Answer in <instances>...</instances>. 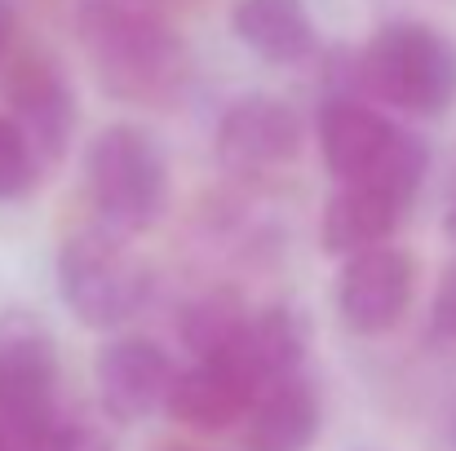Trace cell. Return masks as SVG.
I'll use <instances>...</instances> for the list:
<instances>
[{
    "label": "cell",
    "instance_id": "1",
    "mask_svg": "<svg viewBox=\"0 0 456 451\" xmlns=\"http://www.w3.org/2000/svg\"><path fill=\"white\" fill-rule=\"evenodd\" d=\"M76 31L102 93L116 102L147 111H173L186 102L195 58L155 0H80Z\"/></svg>",
    "mask_w": 456,
    "mask_h": 451
},
{
    "label": "cell",
    "instance_id": "2",
    "mask_svg": "<svg viewBox=\"0 0 456 451\" xmlns=\"http://www.w3.org/2000/svg\"><path fill=\"white\" fill-rule=\"evenodd\" d=\"M319 155L341 186H368L408 208L430 173V147L354 98L319 107Z\"/></svg>",
    "mask_w": 456,
    "mask_h": 451
},
{
    "label": "cell",
    "instance_id": "3",
    "mask_svg": "<svg viewBox=\"0 0 456 451\" xmlns=\"http://www.w3.org/2000/svg\"><path fill=\"white\" fill-rule=\"evenodd\" d=\"M363 93L408 116H444L456 107V40L426 22H386L354 62Z\"/></svg>",
    "mask_w": 456,
    "mask_h": 451
},
{
    "label": "cell",
    "instance_id": "4",
    "mask_svg": "<svg viewBox=\"0 0 456 451\" xmlns=\"http://www.w3.org/2000/svg\"><path fill=\"white\" fill-rule=\"evenodd\" d=\"M85 186L116 235H142L168 213V159L142 125H107L85 150Z\"/></svg>",
    "mask_w": 456,
    "mask_h": 451
},
{
    "label": "cell",
    "instance_id": "5",
    "mask_svg": "<svg viewBox=\"0 0 456 451\" xmlns=\"http://www.w3.org/2000/svg\"><path fill=\"white\" fill-rule=\"evenodd\" d=\"M58 293L85 327H120L151 297L147 262L107 226H89L58 248Z\"/></svg>",
    "mask_w": 456,
    "mask_h": 451
},
{
    "label": "cell",
    "instance_id": "6",
    "mask_svg": "<svg viewBox=\"0 0 456 451\" xmlns=\"http://www.w3.org/2000/svg\"><path fill=\"white\" fill-rule=\"evenodd\" d=\"M58 407V350L40 318L9 314L0 323V434L18 451H40Z\"/></svg>",
    "mask_w": 456,
    "mask_h": 451
},
{
    "label": "cell",
    "instance_id": "7",
    "mask_svg": "<svg viewBox=\"0 0 456 451\" xmlns=\"http://www.w3.org/2000/svg\"><path fill=\"white\" fill-rule=\"evenodd\" d=\"M4 102H9V120L27 138L40 168L67 155L80 111L58 58H49L45 49H22L4 76Z\"/></svg>",
    "mask_w": 456,
    "mask_h": 451
},
{
    "label": "cell",
    "instance_id": "8",
    "mask_svg": "<svg viewBox=\"0 0 456 451\" xmlns=\"http://www.w3.org/2000/svg\"><path fill=\"white\" fill-rule=\"evenodd\" d=\"M305 129L293 102L271 93L235 98L217 120V164L235 177H271L302 155Z\"/></svg>",
    "mask_w": 456,
    "mask_h": 451
},
{
    "label": "cell",
    "instance_id": "9",
    "mask_svg": "<svg viewBox=\"0 0 456 451\" xmlns=\"http://www.w3.org/2000/svg\"><path fill=\"white\" fill-rule=\"evenodd\" d=\"M412 288H417V262L408 253L381 244L341 266L332 301L350 332L377 336V332H390L408 314Z\"/></svg>",
    "mask_w": 456,
    "mask_h": 451
},
{
    "label": "cell",
    "instance_id": "10",
    "mask_svg": "<svg viewBox=\"0 0 456 451\" xmlns=\"http://www.w3.org/2000/svg\"><path fill=\"white\" fill-rule=\"evenodd\" d=\"M173 376V358L151 336H120L98 358V403L111 421L138 425L155 407H164Z\"/></svg>",
    "mask_w": 456,
    "mask_h": 451
},
{
    "label": "cell",
    "instance_id": "11",
    "mask_svg": "<svg viewBox=\"0 0 456 451\" xmlns=\"http://www.w3.org/2000/svg\"><path fill=\"white\" fill-rule=\"evenodd\" d=\"M257 394H262V385L244 367H235L231 358H200L191 372L173 376V390H168L164 407L186 430L222 434V430L240 425L253 412Z\"/></svg>",
    "mask_w": 456,
    "mask_h": 451
},
{
    "label": "cell",
    "instance_id": "12",
    "mask_svg": "<svg viewBox=\"0 0 456 451\" xmlns=\"http://www.w3.org/2000/svg\"><path fill=\"white\" fill-rule=\"evenodd\" d=\"M244 421V451H310L323 430V407L310 381L284 376L257 394Z\"/></svg>",
    "mask_w": 456,
    "mask_h": 451
},
{
    "label": "cell",
    "instance_id": "13",
    "mask_svg": "<svg viewBox=\"0 0 456 451\" xmlns=\"http://www.w3.org/2000/svg\"><path fill=\"white\" fill-rule=\"evenodd\" d=\"M305 345H310V327L302 323V314L289 305H271V310L244 318L235 345L222 358L244 367L257 385H275V381L297 372V363L305 358Z\"/></svg>",
    "mask_w": 456,
    "mask_h": 451
},
{
    "label": "cell",
    "instance_id": "14",
    "mask_svg": "<svg viewBox=\"0 0 456 451\" xmlns=\"http://www.w3.org/2000/svg\"><path fill=\"white\" fill-rule=\"evenodd\" d=\"M231 31L262 62L293 67L314 53V22L305 0H235Z\"/></svg>",
    "mask_w": 456,
    "mask_h": 451
},
{
    "label": "cell",
    "instance_id": "15",
    "mask_svg": "<svg viewBox=\"0 0 456 451\" xmlns=\"http://www.w3.org/2000/svg\"><path fill=\"white\" fill-rule=\"evenodd\" d=\"M403 208L368 186H337L323 204L319 217V244L328 257H359L368 248H381L395 226H399Z\"/></svg>",
    "mask_w": 456,
    "mask_h": 451
},
{
    "label": "cell",
    "instance_id": "16",
    "mask_svg": "<svg viewBox=\"0 0 456 451\" xmlns=\"http://www.w3.org/2000/svg\"><path fill=\"white\" fill-rule=\"evenodd\" d=\"M244 318H248V310L231 288H208L182 305L177 332H182V345L195 350L200 358H222L235 345Z\"/></svg>",
    "mask_w": 456,
    "mask_h": 451
},
{
    "label": "cell",
    "instance_id": "17",
    "mask_svg": "<svg viewBox=\"0 0 456 451\" xmlns=\"http://www.w3.org/2000/svg\"><path fill=\"white\" fill-rule=\"evenodd\" d=\"M36 181H40V164L27 147V138L18 133V125L9 116H0V204L31 195Z\"/></svg>",
    "mask_w": 456,
    "mask_h": 451
},
{
    "label": "cell",
    "instance_id": "18",
    "mask_svg": "<svg viewBox=\"0 0 456 451\" xmlns=\"http://www.w3.org/2000/svg\"><path fill=\"white\" fill-rule=\"evenodd\" d=\"M430 332L439 341H456V262L439 279V293H435V305H430Z\"/></svg>",
    "mask_w": 456,
    "mask_h": 451
},
{
    "label": "cell",
    "instance_id": "19",
    "mask_svg": "<svg viewBox=\"0 0 456 451\" xmlns=\"http://www.w3.org/2000/svg\"><path fill=\"white\" fill-rule=\"evenodd\" d=\"M40 451H111V443L89 425H53Z\"/></svg>",
    "mask_w": 456,
    "mask_h": 451
},
{
    "label": "cell",
    "instance_id": "20",
    "mask_svg": "<svg viewBox=\"0 0 456 451\" xmlns=\"http://www.w3.org/2000/svg\"><path fill=\"white\" fill-rule=\"evenodd\" d=\"M13 31H18V13H13V4H9V0H0V58L9 53Z\"/></svg>",
    "mask_w": 456,
    "mask_h": 451
},
{
    "label": "cell",
    "instance_id": "21",
    "mask_svg": "<svg viewBox=\"0 0 456 451\" xmlns=\"http://www.w3.org/2000/svg\"><path fill=\"white\" fill-rule=\"evenodd\" d=\"M444 230L456 239V177H452V186H448V208H444Z\"/></svg>",
    "mask_w": 456,
    "mask_h": 451
},
{
    "label": "cell",
    "instance_id": "22",
    "mask_svg": "<svg viewBox=\"0 0 456 451\" xmlns=\"http://www.w3.org/2000/svg\"><path fill=\"white\" fill-rule=\"evenodd\" d=\"M164 451H200V447H164Z\"/></svg>",
    "mask_w": 456,
    "mask_h": 451
},
{
    "label": "cell",
    "instance_id": "23",
    "mask_svg": "<svg viewBox=\"0 0 456 451\" xmlns=\"http://www.w3.org/2000/svg\"><path fill=\"white\" fill-rule=\"evenodd\" d=\"M155 4H159V0H155Z\"/></svg>",
    "mask_w": 456,
    "mask_h": 451
}]
</instances>
